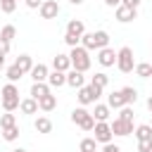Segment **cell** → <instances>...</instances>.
<instances>
[{
    "instance_id": "cell-1",
    "label": "cell",
    "mask_w": 152,
    "mask_h": 152,
    "mask_svg": "<svg viewBox=\"0 0 152 152\" xmlns=\"http://www.w3.org/2000/svg\"><path fill=\"white\" fill-rule=\"evenodd\" d=\"M0 100H2V109H5V112L19 109V104H21V100H19V88H17L14 83L2 86V88H0Z\"/></svg>"
},
{
    "instance_id": "cell-2",
    "label": "cell",
    "mask_w": 152,
    "mask_h": 152,
    "mask_svg": "<svg viewBox=\"0 0 152 152\" xmlns=\"http://www.w3.org/2000/svg\"><path fill=\"white\" fill-rule=\"evenodd\" d=\"M81 45L86 50H102L109 45V33L107 31H93V33H83L81 36Z\"/></svg>"
},
{
    "instance_id": "cell-3",
    "label": "cell",
    "mask_w": 152,
    "mask_h": 152,
    "mask_svg": "<svg viewBox=\"0 0 152 152\" xmlns=\"http://www.w3.org/2000/svg\"><path fill=\"white\" fill-rule=\"evenodd\" d=\"M69 57H71V69H78V71H83V74L90 69V50H86L83 45L71 48Z\"/></svg>"
},
{
    "instance_id": "cell-4",
    "label": "cell",
    "mask_w": 152,
    "mask_h": 152,
    "mask_svg": "<svg viewBox=\"0 0 152 152\" xmlns=\"http://www.w3.org/2000/svg\"><path fill=\"white\" fill-rule=\"evenodd\" d=\"M116 69L121 74H131L135 69V59H133V50L128 45H124L119 52H116Z\"/></svg>"
},
{
    "instance_id": "cell-5",
    "label": "cell",
    "mask_w": 152,
    "mask_h": 152,
    "mask_svg": "<svg viewBox=\"0 0 152 152\" xmlns=\"http://www.w3.org/2000/svg\"><path fill=\"white\" fill-rule=\"evenodd\" d=\"M102 90H104V88L88 83V86H81V88H78V95H76V97H78V102H81L83 107H86V104H95L97 97L102 95Z\"/></svg>"
},
{
    "instance_id": "cell-6",
    "label": "cell",
    "mask_w": 152,
    "mask_h": 152,
    "mask_svg": "<svg viewBox=\"0 0 152 152\" xmlns=\"http://www.w3.org/2000/svg\"><path fill=\"white\" fill-rule=\"evenodd\" d=\"M93 133H95V140L97 142H112V138H114V133H112V126L107 124V121H97L95 124V128H93Z\"/></svg>"
},
{
    "instance_id": "cell-7",
    "label": "cell",
    "mask_w": 152,
    "mask_h": 152,
    "mask_svg": "<svg viewBox=\"0 0 152 152\" xmlns=\"http://www.w3.org/2000/svg\"><path fill=\"white\" fill-rule=\"evenodd\" d=\"M38 12H40L43 19H55L59 14V5H57V0H43V5L38 7Z\"/></svg>"
},
{
    "instance_id": "cell-8",
    "label": "cell",
    "mask_w": 152,
    "mask_h": 152,
    "mask_svg": "<svg viewBox=\"0 0 152 152\" xmlns=\"http://www.w3.org/2000/svg\"><path fill=\"white\" fill-rule=\"evenodd\" d=\"M114 17H116V21H121V24H128V21L138 19V10H133V7H126V5H119V7H116V12H114Z\"/></svg>"
},
{
    "instance_id": "cell-9",
    "label": "cell",
    "mask_w": 152,
    "mask_h": 152,
    "mask_svg": "<svg viewBox=\"0 0 152 152\" xmlns=\"http://www.w3.org/2000/svg\"><path fill=\"white\" fill-rule=\"evenodd\" d=\"M109 126H112V133H114V135H121V138H124V135H131V133H133V121L114 119V121H112Z\"/></svg>"
},
{
    "instance_id": "cell-10",
    "label": "cell",
    "mask_w": 152,
    "mask_h": 152,
    "mask_svg": "<svg viewBox=\"0 0 152 152\" xmlns=\"http://www.w3.org/2000/svg\"><path fill=\"white\" fill-rule=\"evenodd\" d=\"M97 62H100L102 66H114V64H116V52L107 45V48L97 50Z\"/></svg>"
},
{
    "instance_id": "cell-11",
    "label": "cell",
    "mask_w": 152,
    "mask_h": 152,
    "mask_svg": "<svg viewBox=\"0 0 152 152\" xmlns=\"http://www.w3.org/2000/svg\"><path fill=\"white\" fill-rule=\"evenodd\" d=\"M66 86H71V88H81V86H86V76H83V71H78V69H69V71H66Z\"/></svg>"
},
{
    "instance_id": "cell-12",
    "label": "cell",
    "mask_w": 152,
    "mask_h": 152,
    "mask_svg": "<svg viewBox=\"0 0 152 152\" xmlns=\"http://www.w3.org/2000/svg\"><path fill=\"white\" fill-rule=\"evenodd\" d=\"M48 83H50V88H62V86L66 83V71L52 69V71L48 74Z\"/></svg>"
},
{
    "instance_id": "cell-13",
    "label": "cell",
    "mask_w": 152,
    "mask_h": 152,
    "mask_svg": "<svg viewBox=\"0 0 152 152\" xmlns=\"http://www.w3.org/2000/svg\"><path fill=\"white\" fill-rule=\"evenodd\" d=\"M52 69H57V71H69V69H71V57H69V55H55V57H52Z\"/></svg>"
},
{
    "instance_id": "cell-14",
    "label": "cell",
    "mask_w": 152,
    "mask_h": 152,
    "mask_svg": "<svg viewBox=\"0 0 152 152\" xmlns=\"http://www.w3.org/2000/svg\"><path fill=\"white\" fill-rule=\"evenodd\" d=\"M48 66L45 64H33V69H31V78H33V83H40V81H48Z\"/></svg>"
},
{
    "instance_id": "cell-15",
    "label": "cell",
    "mask_w": 152,
    "mask_h": 152,
    "mask_svg": "<svg viewBox=\"0 0 152 152\" xmlns=\"http://www.w3.org/2000/svg\"><path fill=\"white\" fill-rule=\"evenodd\" d=\"M45 95H50V83H48V81H40V83H33V86H31V97L40 100V97H45Z\"/></svg>"
},
{
    "instance_id": "cell-16",
    "label": "cell",
    "mask_w": 152,
    "mask_h": 152,
    "mask_svg": "<svg viewBox=\"0 0 152 152\" xmlns=\"http://www.w3.org/2000/svg\"><path fill=\"white\" fill-rule=\"evenodd\" d=\"M107 104H109L112 109H121V107H126V100H124L121 90H114V93H109V95H107Z\"/></svg>"
},
{
    "instance_id": "cell-17",
    "label": "cell",
    "mask_w": 152,
    "mask_h": 152,
    "mask_svg": "<svg viewBox=\"0 0 152 152\" xmlns=\"http://www.w3.org/2000/svg\"><path fill=\"white\" fill-rule=\"evenodd\" d=\"M66 33H71V36H83L86 33V24L81 21V19H71L69 24H66Z\"/></svg>"
},
{
    "instance_id": "cell-18",
    "label": "cell",
    "mask_w": 152,
    "mask_h": 152,
    "mask_svg": "<svg viewBox=\"0 0 152 152\" xmlns=\"http://www.w3.org/2000/svg\"><path fill=\"white\" fill-rule=\"evenodd\" d=\"M19 109H21V114H36L40 107H38V100L36 97H26V100H21Z\"/></svg>"
},
{
    "instance_id": "cell-19",
    "label": "cell",
    "mask_w": 152,
    "mask_h": 152,
    "mask_svg": "<svg viewBox=\"0 0 152 152\" xmlns=\"http://www.w3.org/2000/svg\"><path fill=\"white\" fill-rule=\"evenodd\" d=\"M38 107H40V112H52V109L57 107V97L50 93V95H45V97L38 100Z\"/></svg>"
},
{
    "instance_id": "cell-20",
    "label": "cell",
    "mask_w": 152,
    "mask_h": 152,
    "mask_svg": "<svg viewBox=\"0 0 152 152\" xmlns=\"http://www.w3.org/2000/svg\"><path fill=\"white\" fill-rule=\"evenodd\" d=\"M14 64H17L24 74H31V69H33V59H31V55H19Z\"/></svg>"
},
{
    "instance_id": "cell-21",
    "label": "cell",
    "mask_w": 152,
    "mask_h": 152,
    "mask_svg": "<svg viewBox=\"0 0 152 152\" xmlns=\"http://www.w3.org/2000/svg\"><path fill=\"white\" fill-rule=\"evenodd\" d=\"M33 128H36L38 133H50V131H52V121H50L48 116H38V119L33 121Z\"/></svg>"
},
{
    "instance_id": "cell-22",
    "label": "cell",
    "mask_w": 152,
    "mask_h": 152,
    "mask_svg": "<svg viewBox=\"0 0 152 152\" xmlns=\"http://www.w3.org/2000/svg\"><path fill=\"white\" fill-rule=\"evenodd\" d=\"M135 76H140V78H150L152 76V64L150 62H140V64H135Z\"/></svg>"
},
{
    "instance_id": "cell-23",
    "label": "cell",
    "mask_w": 152,
    "mask_h": 152,
    "mask_svg": "<svg viewBox=\"0 0 152 152\" xmlns=\"http://www.w3.org/2000/svg\"><path fill=\"white\" fill-rule=\"evenodd\" d=\"M121 95H124L126 104H135V100H138V90H135L133 86H124V88H121Z\"/></svg>"
},
{
    "instance_id": "cell-24",
    "label": "cell",
    "mask_w": 152,
    "mask_h": 152,
    "mask_svg": "<svg viewBox=\"0 0 152 152\" xmlns=\"http://www.w3.org/2000/svg\"><path fill=\"white\" fill-rule=\"evenodd\" d=\"M93 116H95V121H107L109 119V104H95Z\"/></svg>"
},
{
    "instance_id": "cell-25",
    "label": "cell",
    "mask_w": 152,
    "mask_h": 152,
    "mask_svg": "<svg viewBox=\"0 0 152 152\" xmlns=\"http://www.w3.org/2000/svg\"><path fill=\"white\" fill-rule=\"evenodd\" d=\"M135 138H138V140H150V138H152V126H150V124H140V126L135 128Z\"/></svg>"
},
{
    "instance_id": "cell-26",
    "label": "cell",
    "mask_w": 152,
    "mask_h": 152,
    "mask_svg": "<svg viewBox=\"0 0 152 152\" xmlns=\"http://www.w3.org/2000/svg\"><path fill=\"white\" fill-rule=\"evenodd\" d=\"M0 38H2V40H7V43H12V40L17 38V28H14L12 24L2 26V28H0Z\"/></svg>"
},
{
    "instance_id": "cell-27",
    "label": "cell",
    "mask_w": 152,
    "mask_h": 152,
    "mask_svg": "<svg viewBox=\"0 0 152 152\" xmlns=\"http://www.w3.org/2000/svg\"><path fill=\"white\" fill-rule=\"evenodd\" d=\"M90 83H93V86H100V88H107V83H109V76H107L104 71H97L95 76H90Z\"/></svg>"
},
{
    "instance_id": "cell-28",
    "label": "cell",
    "mask_w": 152,
    "mask_h": 152,
    "mask_svg": "<svg viewBox=\"0 0 152 152\" xmlns=\"http://www.w3.org/2000/svg\"><path fill=\"white\" fill-rule=\"evenodd\" d=\"M2 138H5L7 142H14V140L19 138V126L14 124V126H10V128H2Z\"/></svg>"
},
{
    "instance_id": "cell-29",
    "label": "cell",
    "mask_w": 152,
    "mask_h": 152,
    "mask_svg": "<svg viewBox=\"0 0 152 152\" xmlns=\"http://www.w3.org/2000/svg\"><path fill=\"white\" fill-rule=\"evenodd\" d=\"M21 76H24V71H21V69H19L17 64H12V66L7 69V81H10V83H17V81H19Z\"/></svg>"
},
{
    "instance_id": "cell-30",
    "label": "cell",
    "mask_w": 152,
    "mask_h": 152,
    "mask_svg": "<svg viewBox=\"0 0 152 152\" xmlns=\"http://www.w3.org/2000/svg\"><path fill=\"white\" fill-rule=\"evenodd\" d=\"M88 114H90V112H86L83 107H76V109L71 112V121H74L76 126H81V124H83V119H86Z\"/></svg>"
},
{
    "instance_id": "cell-31",
    "label": "cell",
    "mask_w": 152,
    "mask_h": 152,
    "mask_svg": "<svg viewBox=\"0 0 152 152\" xmlns=\"http://www.w3.org/2000/svg\"><path fill=\"white\" fill-rule=\"evenodd\" d=\"M14 124H17V119H14L12 112H5V114L0 116V128H10V126H14Z\"/></svg>"
},
{
    "instance_id": "cell-32",
    "label": "cell",
    "mask_w": 152,
    "mask_h": 152,
    "mask_svg": "<svg viewBox=\"0 0 152 152\" xmlns=\"http://www.w3.org/2000/svg\"><path fill=\"white\" fill-rule=\"evenodd\" d=\"M78 147H81V150H88V152H97V140H95V138H83Z\"/></svg>"
},
{
    "instance_id": "cell-33",
    "label": "cell",
    "mask_w": 152,
    "mask_h": 152,
    "mask_svg": "<svg viewBox=\"0 0 152 152\" xmlns=\"http://www.w3.org/2000/svg\"><path fill=\"white\" fill-rule=\"evenodd\" d=\"M0 10H2L5 14H12V12L17 10V0H0Z\"/></svg>"
},
{
    "instance_id": "cell-34",
    "label": "cell",
    "mask_w": 152,
    "mask_h": 152,
    "mask_svg": "<svg viewBox=\"0 0 152 152\" xmlns=\"http://www.w3.org/2000/svg\"><path fill=\"white\" fill-rule=\"evenodd\" d=\"M95 124H97V121H95V116H93V114H88V116L83 119L81 128H83V131H93V128H95Z\"/></svg>"
},
{
    "instance_id": "cell-35",
    "label": "cell",
    "mask_w": 152,
    "mask_h": 152,
    "mask_svg": "<svg viewBox=\"0 0 152 152\" xmlns=\"http://www.w3.org/2000/svg\"><path fill=\"white\" fill-rule=\"evenodd\" d=\"M64 43L69 48H76V45H81V38L78 36H71V33H64Z\"/></svg>"
},
{
    "instance_id": "cell-36",
    "label": "cell",
    "mask_w": 152,
    "mask_h": 152,
    "mask_svg": "<svg viewBox=\"0 0 152 152\" xmlns=\"http://www.w3.org/2000/svg\"><path fill=\"white\" fill-rule=\"evenodd\" d=\"M119 119H124V121H133V109H131V104L121 107V114H119Z\"/></svg>"
},
{
    "instance_id": "cell-37",
    "label": "cell",
    "mask_w": 152,
    "mask_h": 152,
    "mask_svg": "<svg viewBox=\"0 0 152 152\" xmlns=\"http://www.w3.org/2000/svg\"><path fill=\"white\" fill-rule=\"evenodd\" d=\"M138 152H152V138L150 140H138Z\"/></svg>"
},
{
    "instance_id": "cell-38",
    "label": "cell",
    "mask_w": 152,
    "mask_h": 152,
    "mask_svg": "<svg viewBox=\"0 0 152 152\" xmlns=\"http://www.w3.org/2000/svg\"><path fill=\"white\" fill-rule=\"evenodd\" d=\"M102 152H121V147H119V145H114V142H104Z\"/></svg>"
},
{
    "instance_id": "cell-39",
    "label": "cell",
    "mask_w": 152,
    "mask_h": 152,
    "mask_svg": "<svg viewBox=\"0 0 152 152\" xmlns=\"http://www.w3.org/2000/svg\"><path fill=\"white\" fill-rule=\"evenodd\" d=\"M7 52H10V43L0 38V55H2V57H7Z\"/></svg>"
},
{
    "instance_id": "cell-40",
    "label": "cell",
    "mask_w": 152,
    "mask_h": 152,
    "mask_svg": "<svg viewBox=\"0 0 152 152\" xmlns=\"http://www.w3.org/2000/svg\"><path fill=\"white\" fill-rule=\"evenodd\" d=\"M26 2V7H31V10H38L40 5H43V0H24Z\"/></svg>"
},
{
    "instance_id": "cell-41",
    "label": "cell",
    "mask_w": 152,
    "mask_h": 152,
    "mask_svg": "<svg viewBox=\"0 0 152 152\" xmlns=\"http://www.w3.org/2000/svg\"><path fill=\"white\" fill-rule=\"evenodd\" d=\"M142 0H121V5H126V7H133V10H138V5H140Z\"/></svg>"
},
{
    "instance_id": "cell-42",
    "label": "cell",
    "mask_w": 152,
    "mask_h": 152,
    "mask_svg": "<svg viewBox=\"0 0 152 152\" xmlns=\"http://www.w3.org/2000/svg\"><path fill=\"white\" fill-rule=\"evenodd\" d=\"M104 5H107V7H119L121 0H104Z\"/></svg>"
},
{
    "instance_id": "cell-43",
    "label": "cell",
    "mask_w": 152,
    "mask_h": 152,
    "mask_svg": "<svg viewBox=\"0 0 152 152\" xmlns=\"http://www.w3.org/2000/svg\"><path fill=\"white\" fill-rule=\"evenodd\" d=\"M147 109H150V114H152V95L147 97Z\"/></svg>"
},
{
    "instance_id": "cell-44",
    "label": "cell",
    "mask_w": 152,
    "mask_h": 152,
    "mask_svg": "<svg viewBox=\"0 0 152 152\" xmlns=\"http://www.w3.org/2000/svg\"><path fill=\"white\" fill-rule=\"evenodd\" d=\"M2 66H5V57L0 55V69H2Z\"/></svg>"
},
{
    "instance_id": "cell-45",
    "label": "cell",
    "mask_w": 152,
    "mask_h": 152,
    "mask_svg": "<svg viewBox=\"0 0 152 152\" xmlns=\"http://www.w3.org/2000/svg\"><path fill=\"white\" fill-rule=\"evenodd\" d=\"M12 152H26V150H24V147H14Z\"/></svg>"
},
{
    "instance_id": "cell-46",
    "label": "cell",
    "mask_w": 152,
    "mask_h": 152,
    "mask_svg": "<svg viewBox=\"0 0 152 152\" xmlns=\"http://www.w3.org/2000/svg\"><path fill=\"white\" fill-rule=\"evenodd\" d=\"M69 2H71V5H81L83 0H69Z\"/></svg>"
},
{
    "instance_id": "cell-47",
    "label": "cell",
    "mask_w": 152,
    "mask_h": 152,
    "mask_svg": "<svg viewBox=\"0 0 152 152\" xmlns=\"http://www.w3.org/2000/svg\"><path fill=\"white\" fill-rule=\"evenodd\" d=\"M81 152H88V150H81Z\"/></svg>"
},
{
    "instance_id": "cell-48",
    "label": "cell",
    "mask_w": 152,
    "mask_h": 152,
    "mask_svg": "<svg viewBox=\"0 0 152 152\" xmlns=\"http://www.w3.org/2000/svg\"><path fill=\"white\" fill-rule=\"evenodd\" d=\"M150 126H152V121H150Z\"/></svg>"
}]
</instances>
